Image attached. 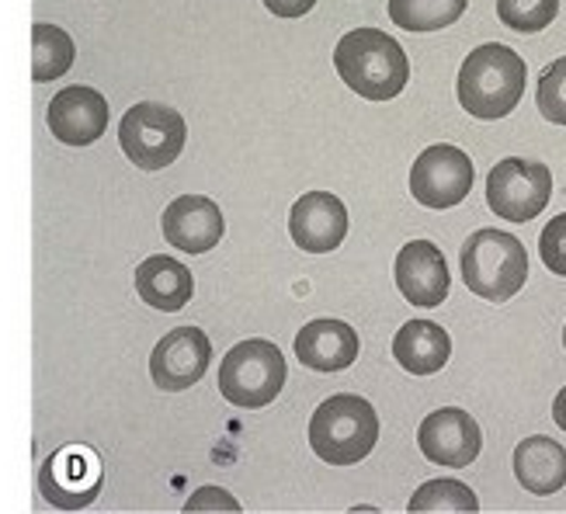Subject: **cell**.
<instances>
[{"mask_svg": "<svg viewBox=\"0 0 566 514\" xmlns=\"http://www.w3.org/2000/svg\"><path fill=\"white\" fill-rule=\"evenodd\" d=\"M538 254H543V264L553 275L566 279V212L546 223L543 237H538Z\"/></svg>", "mask_w": 566, "mask_h": 514, "instance_id": "cell-25", "label": "cell"}, {"mask_svg": "<svg viewBox=\"0 0 566 514\" xmlns=\"http://www.w3.org/2000/svg\"><path fill=\"white\" fill-rule=\"evenodd\" d=\"M337 77L365 102H392L410 81L403 45L379 29H352L334 49Z\"/></svg>", "mask_w": 566, "mask_h": 514, "instance_id": "cell-2", "label": "cell"}, {"mask_svg": "<svg viewBox=\"0 0 566 514\" xmlns=\"http://www.w3.org/2000/svg\"><path fill=\"white\" fill-rule=\"evenodd\" d=\"M470 0H389V21L407 32H441L455 24Z\"/></svg>", "mask_w": 566, "mask_h": 514, "instance_id": "cell-21", "label": "cell"}, {"mask_svg": "<svg viewBox=\"0 0 566 514\" xmlns=\"http://www.w3.org/2000/svg\"><path fill=\"white\" fill-rule=\"evenodd\" d=\"M188 126L170 105L139 102L118 122V146L139 170H164L185 154Z\"/></svg>", "mask_w": 566, "mask_h": 514, "instance_id": "cell-6", "label": "cell"}, {"mask_svg": "<svg viewBox=\"0 0 566 514\" xmlns=\"http://www.w3.org/2000/svg\"><path fill=\"white\" fill-rule=\"evenodd\" d=\"M73 60H77V45H73L70 32H63L60 24L39 21L32 29V81H60L73 66Z\"/></svg>", "mask_w": 566, "mask_h": 514, "instance_id": "cell-20", "label": "cell"}, {"mask_svg": "<svg viewBox=\"0 0 566 514\" xmlns=\"http://www.w3.org/2000/svg\"><path fill=\"white\" fill-rule=\"evenodd\" d=\"M379 442V413L376 407L355 397L337 394L313 410L310 445L327 466H355Z\"/></svg>", "mask_w": 566, "mask_h": 514, "instance_id": "cell-4", "label": "cell"}, {"mask_svg": "<svg viewBox=\"0 0 566 514\" xmlns=\"http://www.w3.org/2000/svg\"><path fill=\"white\" fill-rule=\"evenodd\" d=\"M185 511H240V504L227 491H219V486H202L199 494L188 497Z\"/></svg>", "mask_w": 566, "mask_h": 514, "instance_id": "cell-26", "label": "cell"}, {"mask_svg": "<svg viewBox=\"0 0 566 514\" xmlns=\"http://www.w3.org/2000/svg\"><path fill=\"white\" fill-rule=\"evenodd\" d=\"M535 105L553 126H566V56L553 60L535 87Z\"/></svg>", "mask_w": 566, "mask_h": 514, "instance_id": "cell-24", "label": "cell"}, {"mask_svg": "<svg viewBox=\"0 0 566 514\" xmlns=\"http://www.w3.org/2000/svg\"><path fill=\"white\" fill-rule=\"evenodd\" d=\"M392 358L410 376H434L452 358V337L446 327H438L431 321H410L392 337Z\"/></svg>", "mask_w": 566, "mask_h": 514, "instance_id": "cell-19", "label": "cell"}, {"mask_svg": "<svg viewBox=\"0 0 566 514\" xmlns=\"http://www.w3.org/2000/svg\"><path fill=\"white\" fill-rule=\"evenodd\" d=\"M407 507L413 514H424V511H465V514H473V511H480V501L470 486L459 483V480H428V483L417 486V494L410 497Z\"/></svg>", "mask_w": 566, "mask_h": 514, "instance_id": "cell-22", "label": "cell"}, {"mask_svg": "<svg viewBox=\"0 0 566 514\" xmlns=\"http://www.w3.org/2000/svg\"><path fill=\"white\" fill-rule=\"evenodd\" d=\"M289 233L306 254H331L348 237V209L331 191H306L289 212Z\"/></svg>", "mask_w": 566, "mask_h": 514, "instance_id": "cell-13", "label": "cell"}, {"mask_svg": "<svg viewBox=\"0 0 566 514\" xmlns=\"http://www.w3.org/2000/svg\"><path fill=\"white\" fill-rule=\"evenodd\" d=\"M553 421L566 431V386L556 394V400H553Z\"/></svg>", "mask_w": 566, "mask_h": 514, "instance_id": "cell-28", "label": "cell"}, {"mask_svg": "<svg viewBox=\"0 0 566 514\" xmlns=\"http://www.w3.org/2000/svg\"><path fill=\"white\" fill-rule=\"evenodd\" d=\"M39 491L53 507L81 511L102 491V462L87 449H63L45 459Z\"/></svg>", "mask_w": 566, "mask_h": 514, "instance_id": "cell-11", "label": "cell"}, {"mask_svg": "<svg viewBox=\"0 0 566 514\" xmlns=\"http://www.w3.org/2000/svg\"><path fill=\"white\" fill-rule=\"evenodd\" d=\"M563 348H566V327H563Z\"/></svg>", "mask_w": 566, "mask_h": 514, "instance_id": "cell-29", "label": "cell"}, {"mask_svg": "<svg viewBox=\"0 0 566 514\" xmlns=\"http://www.w3.org/2000/svg\"><path fill=\"white\" fill-rule=\"evenodd\" d=\"M514 476L535 497L559 494L566 486V449L546 434L525 438L514 449Z\"/></svg>", "mask_w": 566, "mask_h": 514, "instance_id": "cell-18", "label": "cell"}, {"mask_svg": "<svg viewBox=\"0 0 566 514\" xmlns=\"http://www.w3.org/2000/svg\"><path fill=\"white\" fill-rule=\"evenodd\" d=\"M223 209L206 195H181L164 209V240L185 254H209L223 240Z\"/></svg>", "mask_w": 566, "mask_h": 514, "instance_id": "cell-15", "label": "cell"}, {"mask_svg": "<svg viewBox=\"0 0 566 514\" xmlns=\"http://www.w3.org/2000/svg\"><path fill=\"white\" fill-rule=\"evenodd\" d=\"M528 81L525 60L504 42H486L476 45L470 56L462 60L455 94L459 105L473 118L497 122L518 108Z\"/></svg>", "mask_w": 566, "mask_h": 514, "instance_id": "cell-1", "label": "cell"}, {"mask_svg": "<svg viewBox=\"0 0 566 514\" xmlns=\"http://www.w3.org/2000/svg\"><path fill=\"white\" fill-rule=\"evenodd\" d=\"M295 358L313 373H340L358 358V334L344 321L319 316L295 334Z\"/></svg>", "mask_w": 566, "mask_h": 514, "instance_id": "cell-16", "label": "cell"}, {"mask_svg": "<svg viewBox=\"0 0 566 514\" xmlns=\"http://www.w3.org/2000/svg\"><path fill=\"white\" fill-rule=\"evenodd\" d=\"M136 292L146 306L160 313H178L195 296V279L178 258L154 254L136 268Z\"/></svg>", "mask_w": 566, "mask_h": 514, "instance_id": "cell-17", "label": "cell"}, {"mask_svg": "<svg viewBox=\"0 0 566 514\" xmlns=\"http://www.w3.org/2000/svg\"><path fill=\"white\" fill-rule=\"evenodd\" d=\"M553 199V175L543 160L507 157L490 167L486 206L507 223H532Z\"/></svg>", "mask_w": 566, "mask_h": 514, "instance_id": "cell-7", "label": "cell"}, {"mask_svg": "<svg viewBox=\"0 0 566 514\" xmlns=\"http://www.w3.org/2000/svg\"><path fill=\"white\" fill-rule=\"evenodd\" d=\"M108 102L102 91H94L87 84H70L63 87L45 108L49 133L66 146H91L105 136L108 129Z\"/></svg>", "mask_w": 566, "mask_h": 514, "instance_id": "cell-12", "label": "cell"}, {"mask_svg": "<svg viewBox=\"0 0 566 514\" xmlns=\"http://www.w3.org/2000/svg\"><path fill=\"white\" fill-rule=\"evenodd\" d=\"M212 361V345L199 327H175L157 340L150 355V376L164 394H185L195 382H202Z\"/></svg>", "mask_w": 566, "mask_h": 514, "instance_id": "cell-9", "label": "cell"}, {"mask_svg": "<svg viewBox=\"0 0 566 514\" xmlns=\"http://www.w3.org/2000/svg\"><path fill=\"white\" fill-rule=\"evenodd\" d=\"M473 160L452 143H434L410 167V195L424 209H452L473 188Z\"/></svg>", "mask_w": 566, "mask_h": 514, "instance_id": "cell-8", "label": "cell"}, {"mask_svg": "<svg viewBox=\"0 0 566 514\" xmlns=\"http://www.w3.org/2000/svg\"><path fill=\"white\" fill-rule=\"evenodd\" d=\"M559 14V0H497V18L511 32L535 35L549 29Z\"/></svg>", "mask_w": 566, "mask_h": 514, "instance_id": "cell-23", "label": "cell"}, {"mask_svg": "<svg viewBox=\"0 0 566 514\" xmlns=\"http://www.w3.org/2000/svg\"><path fill=\"white\" fill-rule=\"evenodd\" d=\"M397 289L403 292V300L413 306L434 310L449 300V261L431 240H410L403 243V251L397 254Z\"/></svg>", "mask_w": 566, "mask_h": 514, "instance_id": "cell-14", "label": "cell"}, {"mask_svg": "<svg viewBox=\"0 0 566 514\" xmlns=\"http://www.w3.org/2000/svg\"><path fill=\"white\" fill-rule=\"evenodd\" d=\"M462 282L486 303L514 300L528 282V251L504 230H476L462 243Z\"/></svg>", "mask_w": 566, "mask_h": 514, "instance_id": "cell-3", "label": "cell"}, {"mask_svg": "<svg viewBox=\"0 0 566 514\" xmlns=\"http://www.w3.org/2000/svg\"><path fill=\"white\" fill-rule=\"evenodd\" d=\"M417 445H421L424 459L434 466H449V470H465L473 466L480 449H483V434L480 424L459 407H441L421 421L417 428Z\"/></svg>", "mask_w": 566, "mask_h": 514, "instance_id": "cell-10", "label": "cell"}, {"mask_svg": "<svg viewBox=\"0 0 566 514\" xmlns=\"http://www.w3.org/2000/svg\"><path fill=\"white\" fill-rule=\"evenodd\" d=\"M289 376L285 355L264 337L233 345L219 365V394L240 410H261L272 403Z\"/></svg>", "mask_w": 566, "mask_h": 514, "instance_id": "cell-5", "label": "cell"}, {"mask_svg": "<svg viewBox=\"0 0 566 514\" xmlns=\"http://www.w3.org/2000/svg\"><path fill=\"white\" fill-rule=\"evenodd\" d=\"M261 4L272 11L275 18H285V21H292V18H303V14H310L313 8H316V0H261Z\"/></svg>", "mask_w": 566, "mask_h": 514, "instance_id": "cell-27", "label": "cell"}]
</instances>
